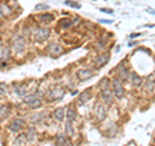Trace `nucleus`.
<instances>
[{
	"label": "nucleus",
	"mask_w": 155,
	"mask_h": 146,
	"mask_svg": "<svg viewBox=\"0 0 155 146\" xmlns=\"http://www.w3.org/2000/svg\"><path fill=\"white\" fill-rule=\"evenodd\" d=\"M26 48V39L22 34H13V36L11 39V51L13 53H17V55H22L25 52Z\"/></svg>",
	"instance_id": "nucleus-1"
},
{
	"label": "nucleus",
	"mask_w": 155,
	"mask_h": 146,
	"mask_svg": "<svg viewBox=\"0 0 155 146\" xmlns=\"http://www.w3.org/2000/svg\"><path fill=\"white\" fill-rule=\"evenodd\" d=\"M23 102H25L28 108H31V109H39V108H41L43 106V102L40 100V97H39V95H36V93L25 96L23 97Z\"/></svg>",
	"instance_id": "nucleus-2"
},
{
	"label": "nucleus",
	"mask_w": 155,
	"mask_h": 146,
	"mask_svg": "<svg viewBox=\"0 0 155 146\" xmlns=\"http://www.w3.org/2000/svg\"><path fill=\"white\" fill-rule=\"evenodd\" d=\"M51 35V31L48 27H44V26H39L36 27L35 30H34V39H35L36 41L39 43H43Z\"/></svg>",
	"instance_id": "nucleus-3"
},
{
	"label": "nucleus",
	"mask_w": 155,
	"mask_h": 146,
	"mask_svg": "<svg viewBox=\"0 0 155 146\" xmlns=\"http://www.w3.org/2000/svg\"><path fill=\"white\" fill-rule=\"evenodd\" d=\"M25 125H26V120H25V119H22V118H16V119H13L11 123L8 124V129L11 131V132L16 133V132H19L21 129L25 128Z\"/></svg>",
	"instance_id": "nucleus-4"
},
{
	"label": "nucleus",
	"mask_w": 155,
	"mask_h": 146,
	"mask_svg": "<svg viewBox=\"0 0 155 146\" xmlns=\"http://www.w3.org/2000/svg\"><path fill=\"white\" fill-rule=\"evenodd\" d=\"M64 96H65V91L62 88H60V87H56V88L48 91L47 98L49 101H60V100L64 98Z\"/></svg>",
	"instance_id": "nucleus-5"
},
{
	"label": "nucleus",
	"mask_w": 155,
	"mask_h": 146,
	"mask_svg": "<svg viewBox=\"0 0 155 146\" xmlns=\"http://www.w3.org/2000/svg\"><path fill=\"white\" fill-rule=\"evenodd\" d=\"M113 95L116 98H123V96H124V88H123L120 80H118V79L113 80Z\"/></svg>",
	"instance_id": "nucleus-6"
},
{
	"label": "nucleus",
	"mask_w": 155,
	"mask_h": 146,
	"mask_svg": "<svg viewBox=\"0 0 155 146\" xmlns=\"http://www.w3.org/2000/svg\"><path fill=\"white\" fill-rule=\"evenodd\" d=\"M101 98H102L105 104H107V105H111L114 102V95L109 87L107 88L101 89Z\"/></svg>",
	"instance_id": "nucleus-7"
},
{
	"label": "nucleus",
	"mask_w": 155,
	"mask_h": 146,
	"mask_svg": "<svg viewBox=\"0 0 155 146\" xmlns=\"http://www.w3.org/2000/svg\"><path fill=\"white\" fill-rule=\"evenodd\" d=\"M92 76H93V72H92L91 70H88V69H80V70H78V72H76V78L80 81L88 80V79H91Z\"/></svg>",
	"instance_id": "nucleus-8"
},
{
	"label": "nucleus",
	"mask_w": 155,
	"mask_h": 146,
	"mask_svg": "<svg viewBox=\"0 0 155 146\" xmlns=\"http://www.w3.org/2000/svg\"><path fill=\"white\" fill-rule=\"evenodd\" d=\"M94 113H96V118L98 121H102L106 118V109H105L104 105L97 104L96 108H94Z\"/></svg>",
	"instance_id": "nucleus-9"
},
{
	"label": "nucleus",
	"mask_w": 155,
	"mask_h": 146,
	"mask_svg": "<svg viewBox=\"0 0 155 146\" xmlns=\"http://www.w3.org/2000/svg\"><path fill=\"white\" fill-rule=\"evenodd\" d=\"M12 91L14 92V95H17L18 97H25L26 92H27L26 85H23V84H13Z\"/></svg>",
	"instance_id": "nucleus-10"
},
{
	"label": "nucleus",
	"mask_w": 155,
	"mask_h": 146,
	"mask_svg": "<svg viewBox=\"0 0 155 146\" xmlns=\"http://www.w3.org/2000/svg\"><path fill=\"white\" fill-rule=\"evenodd\" d=\"M48 52H49L52 56H57V55H60V53L62 52V47L58 44V43L53 41V43H51V44L48 45Z\"/></svg>",
	"instance_id": "nucleus-11"
},
{
	"label": "nucleus",
	"mask_w": 155,
	"mask_h": 146,
	"mask_svg": "<svg viewBox=\"0 0 155 146\" xmlns=\"http://www.w3.org/2000/svg\"><path fill=\"white\" fill-rule=\"evenodd\" d=\"M11 47H2L0 48V60L3 62H7L11 58Z\"/></svg>",
	"instance_id": "nucleus-12"
},
{
	"label": "nucleus",
	"mask_w": 155,
	"mask_h": 146,
	"mask_svg": "<svg viewBox=\"0 0 155 146\" xmlns=\"http://www.w3.org/2000/svg\"><path fill=\"white\" fill-rule=\"evenodd\" d=\"M109 60H110V55H109V53H104V55H100L98 57L96 58V65L98 66V67H102V66H105L106 64H107Z\"/></svg>",
	"instance_id": "nucleus-13"
},
{
	"label": "nucleus",
	"mask_w": 155,
	"mask_h": 146,
	"mask_svg": "<svg viewBox=\"0 0 155 146\" xmlns=\"http://www.w3.org/2000/svg\"><path fill=\"white\" fill-rule=\"evenodd\" d=\"M38 19H39L40 23H51V22L54 21V16L51 14V13H43L38 17Z\"/></svg>",
	"instance_id": "nucleus-14"
},
{
	"label": "nucleus",
	"mask_w": 155,
	"mask_h": 146,
	"mask_svg": "<svg viewBox=\"0 0 155 146\" xmlns=\"http://www.w3.org/2000/svg\"><path fill=\"white\" fill-rule=\"evenodd\" d=\"M13 13L12 8L8 5L5 3H0V14H2L3 17H9L11 14Z\"/></svg>",
	"instance_id": "nucleus-15"
},
{
	"label": "nucleus",
	"mask_w": 155,
	"mask_h": 146,
	"mask_svg": "<svg viewBox=\"0 0 155 146\" xmlns=\"http://www.w3.org/2000/svg\"><path fill=\"white\" fill-rule=\"evenodd\" d=\"M65 118H67V121H70V123H72L76 119V110L74 106H69L67 113H65Z\"/></svg>",
	"instance_id": "nucleus-16"
},
{
	"label": "nucleus",
	"mask_w": 155,
	"mask_h": 146,
	"mask_svg": "<svg viewBox=\"0 0 155 146\" xmlns=\"http://www.w3.org/2000/svg\"><path fill=\"white\" fill-rule=\"evenodd\" d=\"M65 113L66 111L64 108H58L53 111V118H54V120H57V121H62L65 119Z\"/></svg>",
	"instance_id": "nucleus-17"
},
{
	"label": "nucleus",
	"mask_w": 155,
	"mask_h": 146,
	"mask_svg": "<svg viewBox=\"0 0 155 146\" xmlns=\"http://www.w3.org/2000/svg\"><path fill=\"white\" fill-rule=\"evenodd\" d=\"M27 142V138H26V134L25 133H21L18 134L16 140H14V146H25Z\"/></svg>",
	"instance_id": "nucleus-18"
},
{
	"label": "nucleus",
	"mask_w": 155,
	"mask_h": 146,
	"mask_svg": "<svg viewBox=\"0 0 155 146\" xmlns=\"http://www.w3.org/2000/svg\"><path fill=\"white\" fill-rule=\"evenodd\" d=\"M12 113V109L9 105H2L0 106V118H7Z\"/></svg>",
	"instance_id": "nucleus-19"
},
{
	"label": "nucleus",
	"mask_w": 155,
	"mask_h": 146,
	"mask_svg": "<svg viewBox=\"0 0 155 146\" xmlns=\"http://www.w3.org/2000/svg\"><path fill=\"white\" fill-rule=\"evenodd\" d=\"M26 138H27V141H30V142H32L34 140H35V137H36V129L34 128V127H30V128H27V131H26Z\"/></svg>",
	"instance_id": "nucleus-20"
},
{
	"label": "nucleus",
	"mask_w": 155,
	"mask_h": 146,
	"mask_svg": "<svg viewBox=\"0 0 155 146\" xmlns=\"http://www.w3.org/2000/svg\"><path fill=\"white\" fill-rule=\"evenodd\" d=\"M91 100V92L89 91H85V92H83L81 95H79V104L80 105H84V104H87Z\"/></svg>",
	"instance_id": "nucleus-21"
},
{
	"label": "nucleus",
	"mask_w": 155,
	"mask_h": 146,
	"mask_svg": "<svg viewBox=\"0 0 155 146\" xmlns=\"http://www.w3.org/2000/svg\"><path fill=\"white\" fill-rule=\"evenodd\" d=\"M130 81H132V84L136 85V87H138V85H141V84H142L141 76L137 75L136 72H132V74H130Z\"/></svg>",
	"instance_id": "nucleus-22"
},
{
	"label": "nucleus",
	"mask_w": 155,
	"mask_h": 146,
	"mask_svg": "<svg viewBox=\"0 0 155 146\" xmlns=\"http://www.w3.org/2000/svg\"><path fill=\"white\" fill-rule=\"evenodd\" d=\"M72 26V21L70 18H64V19H61L60 22H58V27H61V28H69Z\"/></svg>",
	"instance_id": "nucleus-23"
},
{
	"label": "nucleus",
	"mask_w": 155,
	"mask_h": 146,
	"mask_svg": "<svg viewBox=\"0 0 155 146\" xmlns=\"http://www.w3.org/2000/svg\"><path fill=\"white\" fill-rule=\"evenodd\" d=\"M128 74H129V71H128L127 69H125V67H124L123 65L119 67V78H120V79H122V80L128 79V76H129Z\"/></svg>",
	"instance_id": "nucleus-24"
},
{
	"label": "nucleus",
	"mask_w": 155,
	"mask_h": 146,
	"mask_svg": "<svg viewBox=\"0 0 155 146\" xmlns=\"http://www.w3.org/2000/svg\"><path fill=\"white\" fill-rule=\"evenodd\" d=\"M66 140H67V137L65 134H58L57 138H56V145L57 146H64L65 142H66Z\"/></svg>",
	"instance_id": "nucleus-25"
},
{
	"label": "nucleus",
	"mask_w": 155,
	"mask_h": 146,
	"mask_svg": "<svg viewBox=\"0 0 155 146\" xmlns=\"http://www.w3.org/2000/svg\"><path fill=\"white\" fill-rule=\"evenodd\" d=\"M65 131H66V134L69 136V137H72V136H74V128H72V124L70 123V121H67L66 123Z\"/></svg>",
	"instance_id": "nucleus-26"
},
{
	"label": "nucleus",
	"mask_w": 155,
	"mask_h": 146,
	"mask_svg": "<svg viewBox=\"0 0 155 146\" xmlns=\"http://www.w3.org/2000/svg\"><path fill=\"white\" fill-rule=\"evenodd\" d=\"M7 93H8V85L5 83H0V97L7 96Z\"/></svg>",
	"instance_id": "nucleus-27"
},
{
	"label": "nucleus",
	"mask_w": 155,
	"mask_h": 146,
	"mask_svg": "<svg viewBox=\"0 0 155 146\" xmlns=\"http://www.w3.org/2000/svg\"><path fill=\"white\" fill-rule=\"evenodd\" d=\"M154 87V76H149L147 80H146V89H153Z\"/></svg>",
	"instance_id": "nucleus-28"
},
{
	"label": "nucleus",
	"mask_w": 155,
	"mask_h": 146,
	"mask_svg": "<svg viewBox=\"0 0 155 146\" xmlns=\"http://www.w3.org/2000/svg\"><path fill=\"white\" fill-rule=\"evenodd\" d=\"M107 87H109V79H107V78H104V79H101V81H100V88L104 89V88H107Z\"/></svg>",
	"instance_id": "nucleus-29"
},
{
	"label": "nucleus",
	"mask_w": 155,
	"mask_h": 146,
	"mask_svg": "<svg viewBox=\"0 0 155 146\" xmlns=\"http://www.w3.org/2000/svg\"><path fill=\"white\" fill-rule=\"evenodd\" d=\"M47 9H49L48 4H38L35 7V11H47Z\"/></svg>",
	"instance_id": "nucleus-30"
},
{
	"label": "nucleus",
	"mask_w": 155,
	"mask_h": 146,
	"mask_svg": "<svg viewBox=\"0 0 155 146\" xmlns=\"http://www.w3.org/2000/svg\"><path fill=\"white\" fill-rule=\"evenodd\" d=\"M41 119H43V114H35L31 118V121L32 123H35V121H40Z\"/></svg>",
	"instance_id": "nucleus-31"
},
{
	"label": "nucleus",
	"mask_w": 155,
	"mask_h": 146,
	"mask_svg": "<svg viewBox=\"0 0 155 146\" xmlns=\"http://www.w3.org/2000/svg\"><path fill=\"white\" fill-rule=\"evenodd\" d=\"M65 4L66 5H70V7H72V8H80V5L78 3H74V2H70V0H67V2H65Z\"/></svg>",
	"instance_id": "nucleus-32"
},
{
	"label": "nucleus",
	"mask_w": 155,
	"mask_h": 146,
	"mask_svg": "<svg viewBox=\"0 0 155 146\" xmlns=\"http://www.w3.org/2000/svg\"><path fill=\"white\" fill-rule=\"evenodd\" d=\"M101 12H104V13H113V9H106V8H101Z\"/></svg>",
	"instance_id": "nucleus-33"
},
{
	"label": "nucleus",
	"mask_w": 155,
	"mask_h": 146,
	"mask_svg": "<svg viewBox=\"0 0 155 146\" xmlns=\"http://www.w3.org/2000/svg\"><path fill=\"white\" fill-rule=\"evenodd\" d=\"M64 146H72V142H71V140L70 138H67L66 140V142H65V145Z\"/></svg>",
	"instance_id": "nucleus-34"
},
{
	"label": "nucleus",
	"mask_w": 155,
	"mask_h": 146,
	"mask_svg": "<svg viewBox=\"0 0 155 146\" xmlns=\"http://www.w3.org/2000/svg\"><path fill=\"white\" fill-rule=\"evenodd\" d=\"M100 22H102V23H111L113 21H111V19H100Z\"/></svg>",
	"instance_id": "nucleus-35"
},
{
	"label": "nucleus",
	"mask_w": 155,
	"mask_h": 146,
	"mask_svg": "<svg viewBox=\"0 0 155 146\" xmlns=\"http://www.w3.org/2000/svg\"><path fill=\"white\" fill-rule=\"evenodd\" d=\"M134 45H137V41H130V43H128V47H134Z\"/></svg>",
	"instance_id": "nucleus-36"
},
{
	"label": "nucleus",
	"mask_w": 155,
	"mask_h": 146,
	"mask_svg": "<svg viewBox=\"0 0 155 146\" xmlns=\"http://www.w3.org/2000/svg\"><path fill=\"white\" fill-rule=\"evenodd\" d=\"M4 66H7V64H5V62H3L2 60H0V69H3Z\"/></svg>",
	"instance_id": "nucleus-37"
},
{
	"label": "nucleus",
	"mask_w": 155,
	"mask_h": 146,
	"mask_svg": "<svg viewBox=\"0 0 155 146\" xmlns=\"http://www.w3.org/2000/svg\"><path fill=\"white\" fill-rule=\"evenodd\" d=\"M0 18H4V17H3V16H2V14H0Z\"/></svg>",
	"instance_id": "nucleus-38"
}]
</instances>
